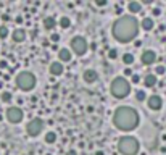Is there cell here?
<instances>
[{
	"instance_id": "obj_11",
	"label": "cell",
	"mask_w": 166,
	"mask_h": 155,
	"mask_svg": "<svg viewBox=\"0 0 166 155\" xmlns=\"http://www.w3.org/2000/svg\"><path fill=\"white\" fill-rule=\"evenodd\" d=\"M82 78H84V81H86V83L93 84L95 81L98 79V74H97V71H93V69H86V71H84V74H82Z\"/></svg>"
},
{
	"instance_id": "obj_19",
	"label": "cell",
	"mask_w": 166,
	"mask_h": 155,
	"mask_svg": "<svg viewBox=\"0 0 166 155\" xmlns=\"http://www.w3.org/2000/svg\"><path fill=\"white\" fill-rule=\"evenodd\" d=\"M45 142H47V144H53V142H56V134L53 131L47 133V134H45Z\"/></svg>"
},
{
	"instance_id": "obj_35",
	"label": "cell",
	"mask_w": 166,
	"mask_h": 155,
	"mask_svg": "<svg viewBox=\"0 0 166 155\" xmlns=\"http://www.w3.org/2000/svg\"><path fill=\"white\" fill-rule=\"evenodd\" d=\"M95 155H105V154H103L102 150H97V154H95Z\"/></svg>"
},
{
	"instance_id": "obj_26",
	"label": "cell",
	"mask_w": 166,
	"mask_h": 155,
	"mask_svg": "<svg viewBox=\"0 0 166 155\" xmlns=\"http://www.w3.org/2000/svg\"><path fill=\"white\" fill-rule=\"evenodd\" d=\"M165 73H166V68H165L163 65H158V66H156V74H165Z\"/></svg>"
},
{
	"instance_id": "obj_2",
	"label": "cell",
	"mask_w": 166,
	"mask_h": 155,
	"mask_svg": "<svg viewBox=\"0 0 166 155\" xmlns=\"http://www.w3.org/2000/svg\"><path fill=\"white\" fill-rule=\"evenodd\" d=\"M113 124L121 131H132L139 124V115L131 107H119L113 113Z\"/></svg>"
},
{
	"instance_id": "obj_28",
	"label": "cell",
	"mask_w": 166,
	"mask_h": 155,
	"mask_svg": "<svg viewBox=\"0 0 166 155\" xmlns=\"http://www.w3.org/2000/svg\"><path fill=\"white\" fill-rule=\"evenodd\" d=\"M50 41H52V42H58V41H60V34H56V32H53V34L50 36Z\"/></svg>"
},
{
	"instance_id": "obj_24",
	"label": "cell",
	"mask_w": 166,
	"mask_h": 155,
	"mask_svg": "<svg viewBox=\"0 0 166 155\" xmlns=\"http://www.w3.org/2000/svg\"><path fill=\"white\" fill-rule=\"evenodd\" d=\"M108 58L110 60H116L118 58V50L116 48H110V52H108Z\"/></svg>"
},
{
	"instance_id": "obj_23",
	"label": "cell",
	"mask_w": 166,
	"mask_h": 155,
	"mask_svg": "<svg viewBox=\"0 0 166 155\" xmlns=\"http://www.w3.org/2000/svg\"><path fill=\"white\" fill-rule=\"evenodd\" d=\"M145 90H137V92H135V99L139 100V102H142V100H145Z\"/></svg>"
},
{
	"instance_id": "obj_15",
	"label": "cell",
	"mask_w": 166,
	"mask_h": 155,
	"mask_svg": "<svg viewBox=\"0 0 166 155\" xmlns=\"http://www.w3.org/2000/svg\"><path fill=\"white\" fill-rule=\"evenodd\" d=\"M58 57L61 62H69L71 60V52L68 50V48H60L58 50Z\"/></svg>"
},
{
	"instance_id": "obj_16",
	"label": "cell",
	"mask_w": 166,
	"mask_h": 155,
	"mask_svg": "<svg viewBox=\"0 0 166 155\" xmlns=\"http://www.w3.org/2000/svg\"><path fill=\"white\" fill-rule=\"evenodd\" d=\"M144 84H145L147 87H153L156 84V76L155 74H147L145 78H144Z\"/></svg>"
},
{
	"instance_id": "obj_34",
	"label": "cell",
	"mask_w": 166,
	"mask_h": 155,
	"mask_svg": "<svg viewBox=\"0 0 166 155\" xmlns=\"http://www.w3.org/2000/svg\"><path fill=\"white\" fill-rule=\"evenodd\" d=\"M2 20L7 21V20H10V16H8V15H2Z\"/></svg>"
},
{
	"instance_id": "obj_3",
	"label": "cell",
	"mask_w": 166,
	"mask_h": 155,
	"mask_svg": "<svg viewBox=\"0 0 166 155\" xmlns=\"http://www.w3.org/2000/svg\"><path fill=\"white\" fill-rule=\"evenodd\" d=\"M118 150L123 155H135L139 152V141L131 136H123L118 139Z\"/></svg>"
},
{
	"instance_id": "obj_25",
	"label": "cell",
	"mask_w": 166,
	"mask_h": 155,
	"mask_svg": "<svg viewBox=\"0 0 166 155\" xmlns=\"http://www.w3.org/2000/svg\"><path fill=\"white\" fill-rule=\"evenodd\" d=\"M8 36V29L7 26H0V39H5Z\"/></svg>"
},
{
	"instance_id": "obj_10",
	"label": "cell",
	"mask_w": 166,
	"mask_h": 155,
	"mask_svg": "<svg viewBox=\"0 0 166 155\" xmlns=\"http://www.w3.org/2000/svg\"><path fill=\"white\" fill-rule=\"evenodd\" d=\"M149 107L152 108V110H160V108L163 107V100H161V97L160 95H152V97H149Z\"/></svg>"
},
{
	"instance_id": "obj_17",
	"label": "cell",
	"mask_w": 166,
	"mask_h": 155,
	"mask_svg": "<svg viewBox=\"0 0 166 155\" xmlns=\"http://www.w3.org/2000/svg\"><path fill=\"white\" fill-rule=\"evenodd\" d=\"M140 24H142V28L145 29V31H152L153 26H155V24H153V20H152V18H144Z\"/></svg>"
},
{
	"instance_id": "obj_32",
	"label": "cell",
	"mask_w": 166,
	"mask_h": 155,
	"mask_svg": "<svg viewBox=\"0 0 166 155\" xmlns=\"http://www.w3.org/2000/svg\"><path fill=\"white\" fill-rule=\"evenodd\" d=\"M153 15H155V16H160V15H161V11H160L158 8H155V10H153Z\"/></svg>"
},
{
	"instance_id": "obj_12",
	"label": "cell",
	"mask_w": 166,
	"mask_h": 155,
	"mask_svg": "<svg viewBox=\"0 0 166 155\" xmlns=\"http://www.w3.org/2000/svg\"><path fill=\"white\" fill-rule=\"evenodd\" d=\"M11 37H13L15 42H23L26 39V31L24 29H15L13 34H11Z\"/></svg>"
},
{
	"instance_id": "obj_27",
	"label": "cell",
	"mask_w": 166,
	"mask_h": 155,
	"mask_svg": "<svg viewBox=\"0 0 166 155\" xmlns=\"http://www.w3.org/2000/svg\"><path fill=\"white\" fill-rule=\"evenodd\" d=\"M107 0H95V5H97V7H107Z\"/></svg>"
},
{
	"instance_id": "obj_5",
	"label": "cell",
	"mask_w": 166,
	"mask_h": 155,
	"mask_svg": "<svg viewBox=\"0 0 166 155\" xmlns=\"http://www.w3.org/2000/svg\"><path fill=\"white\" fill-rule=\"evenodd\" d=\"M16 86L23 90H31L36 86V76L29 71H21L16 76Z\"/></svg>"
},
{
	"instance_id": "obj_29",
	"label": "cell",
	"mask_w": 166,
	"mask_h": 155,
	"mask_svg": "<svg viewBox=\"0 0 166 155\" xmlns=\"http://www.w3.org/2000/svg\"><path fill=\"white\" fill-rule=\"evenodd\" d=\"M132 83H134V84H139V83H140V76H137V74H132Z\"/></svg>"
},
{
	"instance_id": "obj_9",
	"label": "cell",
	"mask_w": 166,
	"mask_h": 155,
	"mask_svg": "<svg viewBox=\"0 0 166 155\" xmlns=\"http://www.w3.org/2000/svg\"><path fill=\"white\" fill-rule=\"evenodd\" d=\"M140 60L144 65H153L156 62V53L153 50H145V52H142Z\"/></svg>"
},
{
	"instance_id": "obj_22",
	"label": "cell",
	"mask_w": 166,
	"mask_h": 155,
	"mask_svg": "<svg viewBox=\"0 0 166 155\" xmlns=\"http://www.w3.org/2000/svg\"><path fill=\"white\" fill-rule=\"evenodd\" d=\"M11 92H8V90H5V92H2V102H5V103H8L11 100Z\"/></svg>"
},
{
	"instance_id": "obj_33",
	"label": "cell",
	"mask_w": 166,
	"mask_h": 155,
	"mask_svg": "<svg viewBox=\"0 0 166 155\" xmlns=\"http://www.w3.org/2000/svg\"><path fill=\"white\" fill-rule=\"evenodd\" d=\"M66 155H77V152L76 150H68V152H66Z\"/></svg>"
},
{
	"instance_id": "obj_20",
	"label": "cell",
	"mask_w": 166,
	"mask_h": 155,
	"mask_svg": "<svg viewBox=\"0 0 166 155\" xmlns=\"http://www.w3.org/2000/svg\"><path fill=\"white\" fill-rule=\"evenodd\" d=\"M123 62H124V65H132V63H134V55H132V53H124V55H123Z\"/></svg>"
},
{
	"instance_id": "obj_6",
	"label": "cell",
	"mask_w": 166,
	"mask_h": 155,
	"mask_svg": "<svg viewBox=\"0 0 166 155\" xmlns=\"http://www.w3.org/2000/svg\"><path fill=\"white\" fill-rule=\"evenodd\" d=\"M71 50H73L77 57H82L84 53L87 52V42H86V39L81 37V36L73 37V41H71Z\"/></svg>"
},
{
	"instance_id": "obj_21",
	"label": "cell",
	"mask_w": 166,
	"mask_h": 155,
	"mask_svg": "<svg viewBox=\"0 0 166 155\" xmlns=\"http://www.w3.org/2000/svg\"><path fill=\"white\" fill-rule=\"evenodd\" d=\"M60 26H61L63 29H68L69 26H71V20H69V18H66V16H63L61 20H60Z\"/></svg>"
},
{
	"instance_id": "obj_1",
	"label": "cell",
	"mask_w": 166,
	"mask_h": 155,
	"mask_svg": "<svg viewBox=\"0 0 166 155\" xmlns=\"http://www.w3.org/2000/svg\"><path fill=\"white\" fill-rule=\"evenodd\" d=\"M139 34V23L134 16H121L113 23V36L116 41L131 42L135 36Z\"/></svg>"
},
{
	"instance_id": "obj_18",
	"label": "cell",
	"mask_w": 166,
	"mask_h": 155,
	"mask_svg": "<svg viewBox=\"0 0 166 155\" xmlns=\"http://www.w3.org/2000/svg\"><path fill=\"white\" fill-rule=\"evenodd\" d=\"M142 8V5L139 4V2H131V4L128 5V10L131 11V13H139Z\"/></svg>"
},
{
	"instance_id": "obj_14",
	"label": "cell",
	"mask_w": 166,
	"mask_h": 155,
	"mask_svg": "<svg viewBox=\"0 0 166 155\" xmlns=\"http://www.w3.org/2000/svg\"><path fill=\"white\" fill-rule=\"evenodd\" d=\"M55 26H56V21H55V18H53V16H47V18L44 20V28H45V29L52 31Z\"/></svg>"
},
{
	"instance_id": "obj_30",
	"label": "cell",
	"mask_w": 166,
	"mask_h": 155,
	"mask_svg": "<svg viewBox=\"0 0 166 155\" xmlns=\"http://www.w3.org/2000/svg\"><path fill=\"white\" fill-rule=\"evenodd\" d=\"M124 74H126V76H131V78H132V71H131V68H126V69H124Z\"/></svg>"
},
{
	"instance_id": "obj_8",
	"label": "cell",
	"mask_w": 166,
	"mask_h": 155,
	"mask_svg": "<svg viewBox=\"0 0 166 155\" xmlns=\"http://www.w3.org/2000/svg\"><path fill=\"white\" fill-rule=\"evenodd\" d=\"M7 120L13 124L20 123V121L23 120V110H21L20 107H10L7 110Z\"/></svg>"
},
{
	"instance_id": "obj_13",
	"label": "cell",
	"mask_w": 166,
	"mask_h": 155,
	"mask_svg": "<svg viewBox=\"0 0 166 155\" xmlns=\"http://www.w3.org/2000/svg\"><path fill=\"white\" fill-rule=\"evenodd\" d=\"M50 73H52L53 76H60L63 73V65L60 62H53L52 65H50Z\"/></svg>"
},
{
	"instance_id": "obj_31",
	"label": "cell",
	"mask_w": 166,
	"mask_h": 155,
	"mask_svg": "<svg viewBox=\"0 0 166 155\" xmlns=\"http://www.w3.org/2000/svg\"><path fill=\"white\" fill-rule=\"evenodd\" d=\"M7 65H8V63L5 62V60H2V62H0V68H7Z\"/></svg>"
},
{
	"instance_id": "obj_7",
	"label": "cell",
	"mask_w": 166,
	"mask_h": 155,
	"mask_svg": "<svg viewBox=\"0 0 166 155\" xmlns=\"http://www.w3.org/2000/svg\"><path fill=\"white\" fill-rule=\"evenodd\" d=\"M42 129H44V121H42L40 118H34V120H31L28 123V126H26V133H28L31 137L39 136L42 133Z\"/></svg>"
},
{
	"instance_id": "obj_4",
	"label": "cell",
	"mask_w": 166,
	"mask_h": 155,
	"mask_svg": "<svg viewBox=\"0 0 166 155\" xmlns=\"http://www.w3.org/2000/svg\"><path fill=\"white\" fill-rule=\"evenodd\" d=\"M110 90L116 99H124V97L131 92V84H129L124 78H116V79H113V83H111Z\"/></svg>"
}]
</instances>
